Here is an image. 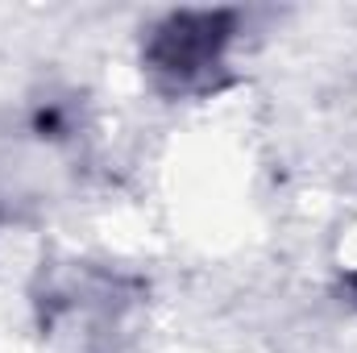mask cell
I'll return each instance as SVG.
<instances>
[{
    "label": "cell",
    "mask_w": 357,
    "mask_h": 353,
    "mask_svg": "<svg viewBox=\"0 0 357 353\" xmlns=\"http://www.w3.org/2000/svg\"><path fill=\"white\" fill-rule=\"evenodd\" d=\"M237 25H241L237 8H187L162 17L142 46V63L154 88L175 100L220 91L233 80L229 46L237 38Z\"/></svg>",
    "instance_id": "cell-1"
},
{
    "label": "cell",
    "mask_w": 357,
    "mask_h": 353,
    "mask_svg": "<svg viewBox=\"0 0 357 353\" xmlns=\"http://www.w3.org/2000/svg\"><path fill=\"white\" fill-rule=\"evenodd\" d=\"M341 287H345V295L357 303V270H354V274H345V283H341Z\"/></svg>",
    "instance_id": "cell-2"
}]
</instances>
